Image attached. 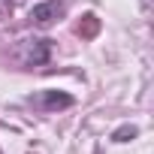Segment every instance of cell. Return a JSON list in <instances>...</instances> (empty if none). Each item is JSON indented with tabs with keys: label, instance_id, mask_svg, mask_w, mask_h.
Here are the masks:
<instances>
[{
	"label": "cell",
	"instance_id": "cell-3",
	"mask_svg": "<svg viewBox=\"0 0 154 154\" xmlns=\"http://www.w3.org/2000/svg\"><path fill=\"white\" fill-rule=\"evenodd\" d=\"M48 54H51V45H48V39H33V42H27L24 63H30V66H42V63L48 60Z\"/></svg>",
	"mask_w": 154,
	"mask_h": 154
},
{
	"label": "cell",
	"instance_id": "cell-4",
	"mask_svg": "<svg viewBox=\"0 0 154 154\" xmlns=\"http://www.w3.org/2000/svg\"><path fill=\"white\" fill-rule=\"evenodd\" d=\"M136 133H139V130H136L133 124H124V127H118V130L112 133V139H115V142H130Z\"/></svg>",
	"mask_w": 154,
	"mask_h": 154
},
{
	"label": "cell",
	"instance_id": "cell-2",
	"mask_svg": "<svg viewBox=\"0 0 154 154\" xmlns=\"http://www.w3.org/2000/svg\"><path fill=\"white\" fill-rule=\"evenodd\" d=\"M30 103L39 106V109H45V112H57V109H69V106H72V97L63 94V91H42V94L33 97Z\"/></svg>",
	"mask_w": 154,
	"mask_h": 154
},
{
	"label": "cell",
	"instance_id": "cell-1",
	"mask_svg": "<svg viewBox=\"0 0 154 154\" xmlns=\"http://www.w3.org/2000/svg\"><path fill=\"white\" fill-rule=\"evenodd\" d=\"M60 15H63V3H60V0H42V3H36V6L30 9V21L39 24V27L54 24Z\"/></svg>",
	"mask_w": 154,
	"mask_h": 154
}]
</instances>
